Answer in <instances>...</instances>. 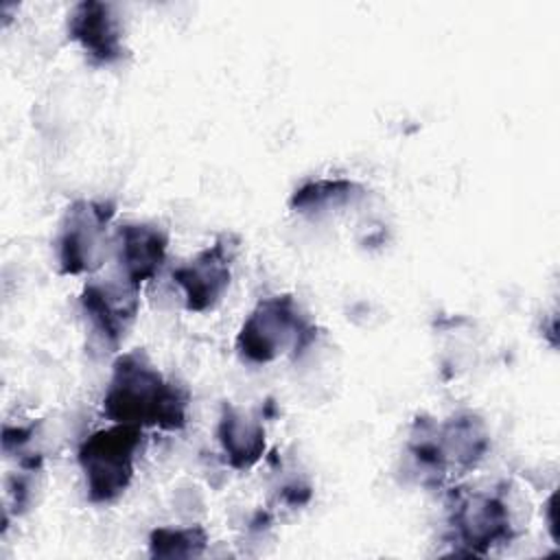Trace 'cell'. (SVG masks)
Wrapping results in <instances>:
<instances>
[{
    "label": "cell",
    "instance_id": "3",
    "mask_svg": "<svg viewBox=\"0 0 560 560\" xmlns=\"http://www.w3.org/2000/svg\"><path fill=\"white\" fill-rule=\"evenodd\" d=\"M142 440L144 429L112 422V427L98 429L81 442L77 462L92 503H112L129 488Z\"/></svg>",
    "mask_w": 560,
    "mask_h": 560
},
{
    "label": "cell",
    "instance_id": "2",
    "mask_svg": "<svg viewBox=\"0 0 560 560\" xmlns=\"http://www.w3.org/2000/svg\"><path fill=\"white\" fill-rule=\"evenodd\" d=\"M315 326L300 311L293 295L260 300L245 317L238 335V354L256 365L276 361L282 354L300 357L315 341Z\"/></svg>",
    "mask_w": 560,
    "mask_h": 560
},
{
    "label": "cell",
    "instance_id": "14",
    "mask_svg": "<svg viewBox=\"0 0 560 560\" xmlns=\"http://www.w3.org/2000/svg\"><path fill=\"white\" fill-rule=\"evenodd\" d=\"M208 547V534L201 525L155 527L149 534L151 558H199Z\"/></svg>",
    "mask_w": 560,
    "mask_h": 560
},
{
    "label": "cell",
    "instance_id": "7",
    "mask_svg": "<svg viewBox=\"0 0 560 560\" xmlns=\"http://www.w3.org/2000/svg\"><path fill=\"white\" fill-rule=\"evenodd\" d=\"M140 289L127 280H88L81 291V308L92 332L107 348H118L140 311Z\"/></svg>",
    "mask_w": 560,
    "mask_h": 560
},
{
    "label": "cell",
    "instance_id": "12",
    "mask_svg": "<svg viewBox=\"0 0 560 560\" xmlns=\"http://www.w3.org/2000/svg\"><path fill=\"white\" fill-rule=\"evenodd\" d=\"M365 188L346 177H319L308 179L298 186L289 199V208L300 214H319L332 208H341L346 203L363 197Z\"/></svg>",
    "mask_w": 560,
    "mask_h": 560
},
{
    "label": "cell",
    "instance_id": "6",
    "mask_svg": "<svg viewBox=\"0 0 560 560\" xmlns=\"http://www.w3.org/2000/svg\"><path fill=\"white\" fill-rule=\"evenodd\" d=\"M234 256L236 241L230 234H221L212 245L173 269V282L182 289L190 313L212 311L223 300L232 282Z\"/></svg>",
    "mask_w": 560,
    "mask_h": 560
},
{
    "label": "cell",
    "instance_id": "8",
    "mask_svg": "<svg viewBox=\"0 0 560 560\" xmlns=\"http://www.w3.org/2000/svg\"><path fill=\"white\" fill-rule=\"evenodd\" d=\"M68 37L79 44L96 66H109L125 57L122 22L109 2L83 0L68 13Z\"/></svg>",
    "mask_w": 560,
    "mask_h": 560
},
{
    "label": "cell",
    "instance_id": "1",
    "mask_svg": "<svg viewBox=\"0 0 560 560\" xmlns=\"http://www.w3.org/2000/svg\"><path fill=\"white\" fill-rule=\"evenodd\" d=\"M103 413L118 424L179 431L186 427L188 396L162 376L144 350H129L112 365Z\"/></svg>",
    "mask_w": 560,
    "mask_h": 560
},
{
    "label": "cell",
    "instance_id": "13",
    "mask_svg": "<svg viewBox=\"0 0 560 560\" xmlns=\"http://www.w3.org/2000/svg\"><path fill=\"white\" fill-rule=\"evenodd\" d=\"M407 455L413 462V468L420 472L422 483H442L448 479V468L442 455L438 438V420L420 416L413 420L407 438Z\"/></svg>",
    "mask_w": 560,
    "mask_h": 560
},
{
    "label": "cell",
    "instance_id": "9",
    "mask_svg": "<svg viewBox=\"0 0 560 560\" xmlns=\"http://www.w3.org/2000/svg\"><path fill=\"white\" fill-rule=\"evenodd\" d=\"M168 236L155 223H125L116 232L120 278L140 289L153 280L166 260Z\"/></svg>",
    "mask_w": 560,
    "mask_h": 560
},
{
    "label": "cell",
    "instance_id": "15",
    "mask_svg": "<svg viewBox=\"0 0 560 560\" xmlns=\"http://www.w3.org/2000/svg\"><path fill=\"white\" fill-rule=\"evenodd\" d=\"M547 525H549V532H551V538L558 540V534H556V492L549 497L547 501Z\"/></svg>",
    "mask_w": 560,
    "mask_h": 560
},
{
    "label": "cell",
    "instance_id": "11",
    "mask_svg": "<svg viewBox=\"0 0 560 560\" xmlns=\"http://www.w3.org/2000/svg\"><path fill=\"white\" fill-rule=\"evenodd\" d=\"M217 440L221 444L225 462L234 470L252 468L262 459L267 448L262 422L232 402H223L221 407Z\"/></svg>",
    "mask_w": 560,
    "mask_h": 560
},
{
    "label": "cell",
    "instance_id": "5",
    "mask_svg": "<svg viewBox=\"0 0 560 560\" xmlns=\"http://www.w3.org/2000/svg\"><path fill=\"white\" fill-rule=\"evenodd\" d=\"M448 525L468 556H488L516 534L508 503L492 492H453Z\"/></svg>",
    "mask_w": 560,
    "mask_h": 560
},
{
    "label": "cell",
    "instance_id": "10",
    "mask_svg": "<svg viewBox=\"0 0 560 560\" xmlns=\"http://www.w3.org/2000/svg\"><path fill=\"white\" fill-rule=\"evenodd\" d=\"M438 438L451 477L475 470L490 451L486 422L472 411H457L448 420L438 422Z\"/></svg>",
    "mask_w": 560,
    "mask_h": 560
},
{
    "label": "cell",
    "instance_id": "4",
    "mask_svg": "<svg viewBox=\"0 0 560 560\" xmlns=\"http://www.w3.org/2000/svg\"><path fill=\"white\" fill-rule=\"evenodd\" d=\"M114 214V203L103 199H77L66 208L55 238L59 273L81 276L101 267Z\"/></svg>",
    "mask_w": 560,
    "mask_h": 560
}]
</instances>
